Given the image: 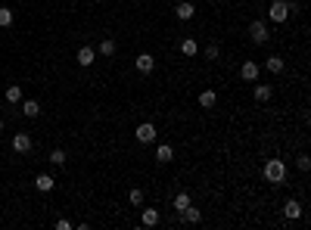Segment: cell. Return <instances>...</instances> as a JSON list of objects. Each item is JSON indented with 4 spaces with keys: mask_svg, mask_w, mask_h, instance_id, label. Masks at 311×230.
I'll use <instances>...</instances> for the list:
<instances>
[{
    "mask_svg": "<svg viewBox=\"0 0 311 230\" xmlns=\"http://www.w3.org/2000/svg\"><path fill=\"white\" fill-rule=\"evenodd\" d=\"M218 103V93L215 90H203V93H199V106H203V109H212Z\"/></svg>",
    "mask_w": 311,
    "mask_h": 230,
    "instance_id": "obj_19",
    "label": "cell"
},
{
    "mask_svg": "<svg viewBox=\"0 0 311 230\" xmlns=\"http://www.w3.org/2000/svg\"><path fill=\"white\" fill-rule=\"evenodd\" d=\"M22 115L25 118H38L41 115V103L38 100H22Z\"/></svg>",
    "mask_w": 311,
    "mask_h": 230,
    "instance_id": "obj_14",
    "label": "cell"
},
{
    "mask_svg": "<svg viewBox=\"0 0 311 230\" xmlns=\"http://www.w3.org/2000/svg\"><path fill=\"white\" fill-rule=\"evenodd\" d=\"M13 25V10L10 6H0V28H10Z\"/></svg>",
    "mask_w": 311,
    "mask_h": 230,
    "instance_id": "obj_23",
    "label": "cell"
},
{
    "mask_svg": "<svg viewBox=\"0 0 311 230\" xmlns=\"http://www.w3.org/2000/svg\"><path fill=\"white\" fill-rule=\"evenodd\" d=\"M65 162H69L65 149H53V152H50V165H65Z\"/></svg>",
    "mask_w": 311,
    "mask_h": 230,
    "instance_id": "obj_24",
    "label": "cell"
},
{
    "mask_svg": "<svg viewBox=\"0 0 311 230\" xmlns=\"http://www.w3.org/2000/svg\"><path fill=\"white\" fill-rule=\"evenodd\" d=\"M271 97H274V87H271V84H255V100H258V103H268Z\"/></svg>",
    "mask_w": 311,
    "mask_h": 230,
    "instance_id": "obj_17",
    "label": "cell"
},
{
    "mask_svg": "<svg viewBox=\"0 0 311 230\" xmlns=\"http://www.w3.org/2000/svg\"><path fill=\"white\" fill-rule=\"evenodd\" d=\"M249 38H252V44L265 47L268 38H271V31H268V22H265V19H255V22L249 25Z\"/></svg>",
    "mask_w": 311,
    "mask_h": 230,
    "instance_id": "obj_3",
    "label": "cell"
},
{
    "mask_svg": "<svg viewBox=\"0 0 311 230\" xmlns=\"http://www.w3.org/2000/svg\"><path fill=\"white\" fill-rule=\"evenodd\" d=\"M181 221H187V224H199V221H203V211L193 209V206H187V209L181 211Z\"/></svg>",
    "mask_w": 311,
    "mask_h": 230,
    "instance_id": "obj_16",
    "label": "cell"
},
{
    "mask_svg": "<svg viewBox=\"0 0 311 230\" xmlns=\"http://www.w3.org/2000/svg\"><path fill=\"white\" fill-rule=\"evenodd\" d=\"M296 165H299V171H308V168H311V159L305 156V152H299V159H296Z\"/></svg>",
    "mask_w": 311,
    "mask_h": 230,
    "instance_id": "obj_27",
    "label": "cell"
},
{
    "mask_svg": "<svg viewBox=\"0 0 311 230\" xmlns=\"http://www.w3.org/2000/svg\"><path fill=\"white\" fill-rule=\"evenodd\" d=\"M292 13H299V3H292V0H271L268 3V19L271 22H287Z\"/></svg>",
    "mask_w": 311,
    "mask_h": 230,
    "instance_id": "obj_1",
    "label": "cell"
},
{
    "mask_svg": "<svg viewBox=\"0 0 311 230\" xmlns=\"http://www.w3.org/2000/svg\"><path fill=\"white\" fill-rule=\"evenodd\" d=\"M218 56H221V47H218V44H208V47H206V59H212V63H215Z\"/></svg>",
    "mask_w": 311,
    "mask_h": 230,
    "instance_id": "obj_26",
    "label": "cell"
},
{
    "mask_svg": "<svg viewBox=\"0 0 311 230\" xmlns=\"http://www.w3.org/2000/svg\"><path fill=\"white\" fill-rule=\"evenodd\" d=\"M75 59H78L81 69H90V65H94V59H97V50H94V47H81Z\"/></svg>",
    "mask_w": 311,
    "mask_h": 230,
    "instance_id": "obj_10",
    "label": "cell"
},
{
    "mask_svg": "<svg viewBox=\"0 0 311 230\" xmlns=\"http://www.w3.org/2000/svg\"><path fill=\"white\" fill-rule=\"evenodd\" d=\"M128 202H131V206H144V190H140V187H134V190L128 193Z\"/></svg>",
    "mask_w": 311,
    "mask_h": 230,
    "instance_id": "obj_25",
    "label": "cell"
},
{
    "mask_svg": "<svg viewBox=\"0 0 311 230\" xmlns=\"http://www.w3.org/2000/svg\"><path fill=\"white\" fill-rule=\"evenodd\" d=\"M174 16H178L181 22H190L193 16H196V6H193V0H181V3L174 6Z\"/></svg>",
    "mask_w": 311,
    "mask_h": 230,
    "instance_id": "obj_8",
    "label": "cell"
},
{
    "mask_svg": "<svg viewBox=\"0 0 311 230\" xmlns=\"http://www.w3.org/2000/svg\"><path fill=\"white\" fill-rule=\"evenodd\" d=\"M10 146H13V152H19V156H25V152H31V146H35V140H31V134L19 131V134H13Z\"/></svg>",
    "mask_w": 311,
    "mask_h": 230,
    "instance_id": "obj_5",
    "label": "cell"
},
{
    "mask_svg": "<svg viewBox=\"0 0 311 230\" xmlns=\"http://www.w3.org/2000/svg\"><path fill=\"white\" fill-rule=\"evenodd\" d=\"M35 187H38L41 193H50V190L56 187V181H53V174H38V177H35Z\"/></svg>",
    "mask_w": 311,
    "mask_h": 230,
    "instance_id": "obj_15",
    "label": "cell"
},
{
    "mask_svg": "<svg viewBox=\"0 0 311 230\" xmlns=\"http://www.w3.org/2000/svg\"><path fill=\"white\" fill-rule=\"evenodd\" d=\"M181 53H184V56H196V53H199V44H196L193 38H184V41H181Z\"/></svg>",
    "mask_w": 311,
    "mask_h": 230,
    "instance_id": "obj_18",
    "label": "cell"
},
{
    "mask_svg": "<svg viewBox=\"0 0 311 230\" xmlns=\"http://www.w3.org/2000/svg\"><path fill=\"white\" fill-rule=\"evenodd\" d=\"M156 162H162V165L174 162V149L168 146V143H159V146H156Z\"/></svg>",
    "mask_w": 311,
    "mask_h": 230,
    "instance_id": "obj_13",
    "label": "cell"
},
{
    "mask_svg": "<svg viewBox=\"0 0 311 230\" xmlns=\"http://www.w3.org/2000/svg\"><path fill=\"white\" fill-rule=\"evenodd\" d=\"M305 211H302V202L299 199H287V206H283V218L287 221H299Z\"/></svg>",
    "mask_w": 311,
    "mask_h": 230,
    "instance_id": "obj_9",
    "label": "cell"
},
{
    "mask_svg": "<svg viewBox=\"0 0 311 230\" xmlns=\"http://www.w3.org/2000/svg\"><path fill=\"white\" fill-rule=\"evenodd\" d=\"M56 230H72V221L69 218H60V221H56Z\"/></svg>",
    "mask_w": 311,
    "mask_h": 230,
    "instance_id": "obj_28",
    "label": "cell"
},
{
    "mask_svg": "<svg viewBox=\"0 0 311 230\" xmlns=\"http://www.w3.org/2000/svg\"><path fill=\"white\" fill-rule=\"evenodd\" d=\"M265 69L271 72V75H280L283 69H287V63H283V56H277V53H274V56H268V59H265Z\"/></svg>",
    "mask_w": 311,
    "mask_h": 230,
    "instance_id": "obj_11",
    "label": "cell"
},
{
    "mask_svg": "<svg viewBox=\"0 0 311 230\" xmlns=\"http://www.w3.org/2000/svg\"><path fill=\"white\" fill-rule=\"evenodd\" d=\"M134 69H137L140 75H149V72L156 69V56L153 53H140L137 59H134Z\"/></svg>",
    "mask_w": 311,
    "mask_h": 230,
    "instance_id": "obj_7",
    "label": "cell"
},
{
    "mask_svg": "<svg viewBox=\"0 0 311 230\" xmlns=\"http://www.w3.org/2000/svg\"><path fill=\"white\" fill-rule=\"evenodd\" d=\"M134 137H137V143H156L159 131H156L153 122H140L137 127H134Z\"/></svg>",
    "mask_w": 311,
    "mask_h": 230,
    "instance_id": "obj_4",
    "label": "cell"
},
{
    "mask_svg": "<svg viewBox=\"0 0 311 230\" xmlns=\"http://www.w3.org/2000/svg\"><path fill=\"white\" fill-rule=\"evenodd\" d=\"M0 131H3V118H0Z\"/></svg>",
    "mask_w": 311,
    "mask_h": 230,
    "instance_id": "obj_29",
    "label": "cell"
},
{
    "mask_svg": "<svg viewBox=\"0 0 311 230\" xmlns=\"http://www.w3.org/2000/svg\"><path fill=\"white\" fill-rule=\"evenodd\" d=\"M159 224V211L156 209H144V227H156Z\"/></svg>",
    "mask_w": 311,
    "mask_h": 230,
    "instance_id": "obj_22",
    "label": "cell"
},
{
    "mask_svg": "<svg viewBox=\"0 0 311 230\" xmlns=\"http://www.w3.org/2000/svg\"><path fill=\"white\" fill-rule=\"evenodd\" d=\"M187 206H193V196L181 190V193H178V196H174V199H171V209H174V211H178V215H181V211L187 209Z\"/></svg>",
    "mask_w": 311,
    "mask_h": 230,
    "instance_id": "obj_12",
    "label": "cell"
},
{
    "mask_svg": "<svg viewBox=\"0 0 311 230\" xmlns=\"http://www.w3.org/2000/svg\"><path fill=\"white\" fill-rule=\"evenodd\" d=\"M258 75H262V65H258V63H252V59H246V63L240 65V78H243V81L255 84V81H258Z\"/></svg>",
    "mask_w": 311,
    "mask_h": 230,
    "instance_id": "obj_6",
    "label": "cell"
},
{
    "mask_svg": "<svg viewBox=\"0 0 311 230\" xmlns=\"http://www.w3.org/2000/svg\"><path fill=\"white\" fill-rule=\"evenodd\" d=\"M6 103H22V84H10L6 87Z\"/></svg>",
    "mask_w": 311,
    "mask_h": 230,
    "instance_id": "obj_20",
    "label": "cell"
},
{
    "mask_svg": "<svg viewBox=\"0 0 311 230\" xmlns=\"http://www.w3.org/2000/svg\"><path fill=\"white\" fill-rule=\"evenodd\" d=\"M115 50H119V47H115V41L106 38V41H100V50H97V53H100V56H115Z\"/></svg>",
    "mask_w": 311,
    "mask_h": 230,
    "instance_id": "obj_21",
    "label": "cell"
},
{
    "mask_svg": "<svg viewBox=\"0 0 311 230\" xmlns=\"http://www.w3.org/2000/svg\"><path fill=\"white\" fill-rule=\"evenodd\" d=\"M265 181L274 184V187L287 181V162H283V159H268L265 162Z\"/></svg>",
    "mask_w": 311,
    "mask_h": 230,
    "instance_id": "obj_2",
    "label": "cell"
}]
</instances>
